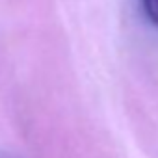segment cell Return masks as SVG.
Segmentation results:
<instances>
[{"instance_id":"obj_1","label":"cell","mask_w":158,"mask_h":158,"mask_svg":"<svg viewBox=\"0 0 158 158\" xmlns=\"http://www.w3.org/2000/svg\"><path fill=\"white\" fill-rule=\"evenodd\" d=\"M141 6H143L145 17L154 26H158V0H141Z\"/></svg>"}]
</instances>
